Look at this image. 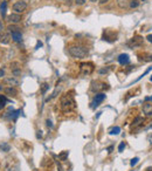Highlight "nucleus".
I'll return each instance as SVG.
<instances>
[{
	"label": "nucleus",
	"instance_id": "f257e3e1",
	"mask_svg": "<svg viewBox=\"0 0 152 171\" xmlns=\"http://www.w3.org/2000/svg\"><path fill=\"white\" fill-rule=\"evenodd\" d=\"M68 52L75 59H83L88 54L87 48L81 46V45H71V46H69Z\"/></svg>",
	"mask_w": 152,
	"mask_h": 171
},
{
	"label": "nucleus",
	"instance_id": "f03ea898",
	"mask_svg": "<svg viewBox=\"0 0 152 171\" xmlns=\"http://www.w3.org/2000/svg\"><path fill=\"white\" fill-rule=\"evenodd\" d=\"M75 108V102L71 97L67 94V95H63L61 97V109L63 110V113H69L70 110Z\"/></svg>",
	"mask_w": 152,
	"mask_h": 171
},
{
	"label": "nucleus",
	"instance_id": "7ed1b4c3",
	"mask_svg": "<svg viewBox=\"0 0 152 171\" xmlns=\"http://www.w3.org/2000/svg\"><path fill=\"white\" fill-rule=\"evenodd\" d=\"M80 70L82 75H90L94 71V65L91 62H83L80 65Z\"/></svg>",
	"mask_w": 152,
	"mask_h": 171
},
{
	"label": "nucleus",
	"instance_id": "20e7f679",
	"mask_svg": "<svg viewBox=\"0 0 152 171\" xmlns=\"http://www.w3.org/2000/svg\"><path fill=\"white\" fill-rule=\"evenodd\" d=\"M143 42H144V39L142 38V36L136 35V36H133L132 39H130V41L128 42V46H129L130 48H136V47L143 46Z\"/></svg>",
	"mask_w": 152,
	"mask_h": 171
},
{
	"label": "nucleus",
	"instance_id": "39448f33",
	"mask_svg": "<svg viewBox=\"0 0 152 171\" xmlns=\"http://www.w3.org/2000/svg\"><path fill=\"white\" fill-rule=\"evenodd\" d=\"M104 99H105V94H104V93H98V94H96L95 97H94V100H93V102H91V108L95 109L96 107H98L101 103L104 101Z\"/></svg>",
	"mask_w": 152,
	"mask_h": 171
},
{
	"label": "nucleus",
	"instance_id": "423d86ee",
	"mask_svg": "<svg viewBox=\"0 0 152 171\" xmlns=\"http://www.w3.org/2000/svg\"><path fill=\"white\" fill-rule=\"evenodd\" d=\"M27 8V4L23 1V0H19V1H17L14 5H13V9L17 12L18 14L22 13V12H25Z\"/></svg>",
	"mask_w": 152,
	"mask_h": 171
},
{
	"label": "nucleus",
	"instance_id": "0eeeda50",
	"mask_svg": "<svg viewBox=\"0 0 152 171\" xmlns=\"http://www.w3.org/2000/svg\"><path fill=\"white\" fill-rule=\"evenodd\" d=\"M105 88H108V87L104 82H99V81H93L91 82V90L93 92H99V90H103Z\"/></svg>",
	"mask_w": 152,
	"mask_h": 171
},
{
	"label": "nucleus",
	"instance_id": "6e6552de",
	"mask_svg": "<svg viewBox=\"0 0 152 171\" xmlns=\"http://www.w3.org/2000/svg\"><path fill=\"white\" fill-rule=\"evenodd\" d=\"M117 35L113 33V32H111V31H109V29H107L105 32H104V34H103V40H105V41H109V42H113V41H116L117 39Z\"/></svg>",
	"mask_w": 152,
	"mask_h": 171
},
{
	"label": "nucleus",
	"instance_id": "1a4fd4ad",
	"mask_svg": "<svg viewBox=\"0 0 152 171\" xmlns=\"http://www.w3.org/2000/svg\"><path fill=\"white\" fill-rule=\"evenodd\" d=\"M11 70H12V74L14 76H18L21 74V67L19 62H12L11 63Z\"/></svg>",
	"mask_w": 152,
	"mask_h": 171
},
{
	"label": "nucleus",
	"instance_id": "9d476101",
	"mask_svg": "<svg viewBox=\"0 0 152 171\" xmlns=\"http://www.w3.org/2000/svg\"><path fill=\"white\" fill-rule=\"evenodd\" d=\"M7 21L12 22V23H18V22L21 21V15L18 14V13H12L7 17Z\"/></svg>",
	"mask_w": 152,
	"mask_h": 171
},
{
	"label": "nucleus",
	"instance_id": "9b49d317",
	"mask_svg": "<svg viewBox=\"0 0 152 171\" xmlns=\"http://www.w3.org/2000/svg\"><path fill=\"white\" fill-rule=\"evenodd\" d=\"M143 113L146 117H152V103H144L143 104Z\"/></svg>",
	"mask_w": 152,
	"mask_h": 171
},
{
	"label": "nucleus",
	"instance_id": "f8f14e48",
	"mask_svg": "<svg viewBox=\"0 0 152 171\" xmlns=\"http://www.w3.org/2000/svg\"><path fill=\"white\" fill-rule=\"evenodd\" d=\"M4 92H5V94L7 95V96H17L18 95V90L14 88V87H12V85H8V87H6V88H4Z\"/></svg>",
	"mask_w": 152,
	"mask_h": 171
},
{
	"label": "nucleus",
	"instance_id": "ddd939ff",
	"mask_svg": "<svg viewBox=\"0 0 152 171\" xmlns=\"http://www.w3.org/2000/svg\"><path fill=\"white\" fill-rule=\"evenodd\" d=\"M118 62L122 65V66H125V65H128L130 62V57L128 54H121L118 56Z\"/></svg>",
	"mask_w": 152,
	"mask_h": 171
},
{
	"label": "nucleus",
	"instance_id": "4468645a",
	"mask_svg": "<svg viewBox=\"0 0 152 171\" xmlns=\"http://www.w3.org/2000/svg\"><path fill=\"white\" fill-rule=\"evenodd\" d=\"M9 40H11V36H9L8 33H1L0 34V42H1L3 45H8Z\"/></svg>",
	"mask_w": 152,
	"mask_h": 171
},
{
	"label": "nucleus",
	"instance_id": "2eb2a0df",
	"mask_svg": "<svg viewBox=\"0 0 152 171\" xmlns=\"http://www.w3.org/2000/svg\"><path fill=\"white\" fill-rule=\"evenodd\" d=\"M139 60L143 61V62H151L152 61V54H147V53L141 54L139 55Z\"/></svg>",
	"mask_w": 152,
	"mask_h": 171
},
{
	"label": "nucleus",
	"instance_id": "dca6fc26",
	"mask_svg": "<svg viewBox=\"0 0 152 171\" xmlns=\"http://www.w3.org/2000/svg\"><path fill=\"white\" fill-rule=\"evenodd\" d=\"M12 39H13V41L15 42H21L22 41V34L21 32H14V33H12Z\"/></svg>",
	"mask_w": 152,
	"mask_h": 171
},
{
	"label": "nucleus",
	"instance_id": "f3484780",
	"mask_svg": "<svg viewBox=\"0 0 152 171\" xmlns=\"http://www.w3.org/2000/svg\"><path fill=\"white\" fill-rule=\"evenodd\" d=\"M5 83H7L8 85H12V87H14V85L19 84V81L15 77H6L5 79Z\"/></svg>",
	"mask_w": 152,
	"mask_h": 171
},
{
	"label": "nucleus",
	"instance_id": "a211bd4d",
	"mask_svg": "<svg viewBox=\"0 0 152 171\" xmlns=\"http://www.w3.org/2000/svg\"><path fill=\"white\" fill-rule=\"evenodd\" d=\"M143 122H144V118L142 116H138L133 120V123H132V128H137L139 126H142L143 124Z\"/></svg>",
	"mask_w": 152,
	"mask_h": 171
},
{
	"label": "nucleus",
	"instance_id": "6ab92c4d",
	"mask_svg": "<svg viewBox=\"0 0 152 171\" xmlns=\"http://www.w3.org/2000/svg\"><path fill=\"white\" fill-rule=\"evenodd\" d=\"M6 8H7V3L3 1L0 4V14L3 15V18H5V15H6Z\"/></svg>",
	"mask_w": 152,
	"mask_h": 171
},
{
	"label": "nucleus",
	"instance_id": "aec40b11",
	"mask_svg": "<svg viewBox=\"0 0 152 171\" xmlns=\"http://www.w3.org/2000/svg\"><path fill=\"white\" fill-rule=\"evenodd\" d=\"M130 1H131V0H117L118 6H119L121 8L129 7V5H130Z\"/></svg>",
	"mask_w": 152,
	"mask_h": 171
},
{
	"label": "nucleus",
	"instance_id": "412c9836",
	"mask_svg": "<svg viewBox=\"0 0 152 171\" xmlns=\"http://www.w3.org/2000/svg\"><path fill=\"white\" fill-rule=\"evenodd\" d=\"M0 149H1L3 151H5V152H7V151H9V150H11V146H9V144H7V143L3 142L1 144H0Z\"/></svg>",
	"mask_w": 152,
	"mask_h": 171
},
{
	"label": "nucleus",
	"instance_id": "4be33fe9",
	"mask_svg": "<svg viewBox=\"0 0 152 171\" xmlns=\"http://www.w3.org/2000/svg\"><path fill=\"white\" fill-rule=\"evenodd\" d=\"M6 102H7L6 96H4V95H0V110H1V109L5 107Z\"/></svg>",
	"mask_w": 152,
	"mask_h": 171
},
{
	"label": "nucleus",
	"instance_id": "5701e85b",
	"mask_svg": "<svg viewBox=\"0 0 152 171\" xmlns=\"http://www.w3.org/2000/svg\"><path fill=\"white\" fill-rule=\"evenodd\" d=\"M119 132H121V128H119V127H113V128L110 129V131H109L110 135H118Z\"/></svg>",
	"mask_w": 152,
	"mask_h": 171
},
{
	"label": "nucleus",
	"instance_id": "b1692460",
	"mask_svg": "<svg viewBox=\"0 0 152 171\" xmlns=\"http://www.w3.org/2000/svg\"><path fill=\"white\" fill-rule=\"evenodd\" d=\"M151 69H152V66H151V67H149V69H146V70H145V73H144V74H142V75H141V76H139V77H138L137 80H135V81H133V83H136V82H138L139 80H142V79H143V77H144V76H145L146 74H149V73H150V70H151ZM133 83H131V84H133ZM131 84H130V85H131Z\"/></svg>",
	"mask_w": 152,
	"mask_h": 171
},
{
	"label": "nucleus",
	"instance_id": "393cba45",
	"mask_svg": "<svg viewBox=\"0 0 152 171\" xmlns=\"http://www.w3.org/2000/svg\"><path fill=\"white\" fill-rule=\"evenodd\" d=\"M68 155H69L68 151H63V152H61V154L59 155V158H60L61 161H66V160H67V157H68Z\"/></svg>",
	"mask_w": 152,
	"mask_h": 171
},
{
	"label": "nucleus",
	"instance_id": "a878e982",
	"mask_svg": "<svg viewBox=\"0 0 152 171\" xmlns=\"http://www.w3.org/2000/svg\"><path fill=\"white\" fill-rule=\"evenodd\" d=\"M48 89H49V84H48V83L45 82V83L41 84V93H42V94H46V92H47Z\"/></svg>",
	"mask_w": 152,
	"mask_h": 171
},
{
	"label": "nucleus",
	"instance_id": "bb28decb",
	"mask_svg": "<svg viewBox=\"0 0 152 171\" xmlns=\"http://www.w3.org/2000/svg\"><path fill=\"white\" fill-rule=\"evenodd\" d=\"M138 6H139V1H138V0H131V1H130V5H129L130 8H136Z\"/></svg>",
	"mask_w": 152,
	"mask_h": 171
},
{
	"label": "nucleus",
	"instance_id": "cd10ccee",
	"mask_svg": "<svg viewBox=\"0 0 152 171\" xmlns=\"http://www.w3.org/2000/svg\"><path fill=\"white\" fill-rule=\"evenodd\" d=\"M7 29H8L11 33H14V32H19V31H20V28L17 27V26H8Z\"/></svg>",
	"mask_w": 152,
	"mask_h": 171
},
{
	"label": "nucleus",
	"instance_id": "c85d7f7f",
	"mask_svg": "<svg viewBox=\"0 0 152 171\" xmlns=\"http://www.w3.org/2000/svg\"><path fill=\"white\" fill-rule=\"evenodd\" d=\"M139 162V158L138 157H135V158H132V160H131V162H130V165L133 168L135 165H137V163Z\"/></svg>",
	"mask_w": 152,
	"mask_h": 171
},
{
	"label": "nucleus",
	"instance_id": "c756f323",
	"mask_svg": "<svg viewBox=\"0 0 152 171\" xmlns=\"http://www.w3.org/2000/svg\"><path fill=\"white\" fill-rule=\"evenodd\" d=\"M125 146H126L125 142H121V144H119V146H118V151H119V152H123V150L125 149Z\"/></svg>",
	"mask_w": 152,
	"mask_h": 171
},
{
	"label": "nucleus",
	"instance_id": "7c9ffc66",
	"mask_svg": "<svg viewBox=\"0 0 152 171\" xmlns=\"http://www.w3.org/2000/svg\"><path fill=\"white\" fill-rule=\"evenodd\" d=\"M99 74H107V73H109V68H102L98 70Z\"/></svg>",
	"mask_w": 152,
	"mask_h": 171
},
{
	"label": "nucleus",
	"instance_id": "2f4dec72",
	"mask_svg": "<svg viewBox=\"0 0 152 171\" xmlns=\"http://www.w3.org/2000/svg\"><path fill=\"white\" fill-rule=\"evenodd\" d=\"M74 1H75L76 5H83V4L87 1V0H74Z\"/></svg>",
	"mask_w": 152,
	"mask_h": 171
},
{
	"label": "nucleus",
	"instance_id": "473e14b6",
	"mask_svg": "<svg viewBox=\"0 0 152 171\" xmlns=\"http://www.w3.org/2000/svg\"><path fill=\"white\" fill-rule=\"evenodd\" d=\"M40 47H42V42H41V41H37V43H36V46H35V49H39Z\"/></svg>",
	"mask_w": 152,
	"mask_h": 171
},
{
	"label": "nucleus",
	"instance_id": "72a5a7b5",
	"mask_svg": "<svg viewBox=\"0 0 152 171\" xmlns=\"http://www.w3.org/2000/svg\"><path fill=\"white\" fill-rule=\"evenodd\" d=\"M63 1H65V4L68 6H71V4H73V0H63Z\"/></svg>",
	"mask_w": 152,
	"mask_h": 171
},
{
	"label": "nucleus",
	"instance_id": "f704fd0d",
	"mask_svg": "<svg viewBox=\"0 0 152 171\" xmlns=\"http://www.w3.org/2000/svg\"><path fill=\"white\" fill-rule=\"evenodd\" d=\"M146 39H147L149 42H152V34H149V35L146 36Z\"/></svg>",
	"mask_w": 152,
	"mask_h": 171
},
{
	"label": "nucleus",
	"instance_id": "c9c22d12",
	"mask_svg": "<svg viewBox=\"0 0 152 171\" xmlns=\"http://www.w3.org/2000/svg\"><path fill=\"white\" fill-rule=\"evenodd\" d=\"M47 126H48V127H50V128H53V124H52V122H50L49 120L47 121Z\"/></svg>",
	"mask_w": 152,
	"mask_h": 171
},
{
	"label": "nucleus",
	"instance_id": "e433bc0d",
	"mask_svg": "<svg viewBox=\"0 0 152 171\" xmlns=\"http://www.w3.org/2000/svg\"><path fill=\"white\" fill-rule=\"evenodd\" d=\"M109 0H99V4L101 5H103V4H105V3H108Z\"/></svg>",
	"mask_w": 152,
	"mask_h": 171
},
{
	"label": "nucleus",
	"instance_id": "4c0bfd02",
	"mask_svg": "<svg viewBox=\"0 0 152 171\" xmlns=\"http://www.w3.org/2000/svg\"><path fill=\"white\" fill-rule=\"evenodd\" d=\"M4 75H5V71L3 69H0V77H3Z\"/></svg>",
	"mask_w": 152,
	"mask_h": 171
},
{
	"label": "nucleus",
	"instance_id": "58836bf2",
	"mask_svg": "<svg viewBox=\"0 0 152 171\" xmlns=\"http://www.w3.org/2000/svg\"><path fill=\"white\" fill-rule=\"evenodd\" d=\"M1 90H4V85H3L1 82H0V92H1Z\"/></svg>",
	"mask_w": 152,
	"mask_h": 171
},
{
	"label": "nucleus",
	"instance_id": "ea45409f",
	"mask_svg": "<svg viewBox=\"0 0 152 171\" xmlns=\"http://www.w3.org/2000/svg\"><path fill=\"white\" fill-rule=\"evenodd\" d=\"M57 171H63V169H62V166H61V165H59V166H57Z\"/></svg>",
	"mask_w": 152,
	"mask_h": 171
},
{
	"label": "nucleus",
	"instance_id": "a19ab883",
	"mask_svg": "<svg viewBox=\"0 0 152 171\" xmlns=\"http://www.w3.org/2000/svg\"><path fill=\"white\" fill-rule=\"evenodd\" d=\"M1 29H3V22L0 21V32H1Z\"/></svg>",
	"mask_w": 152,
	"mask_h": 171
},
{
	"label": "nucleus",
	"instance_id": "79ce46f5",
	"mask_svg": "<svg viewBox=\"0 0 152 171\" xmlns=\"http://www.w3.org/2000/svg\"><path fill=\"white\" fill-rule=\"evenodd\" d=\"M146 100H150V101H152V96H151V97H146Z\"/></svg>",
	"mask_w": 152,
	"mask_h": 171
},
{
	"label": "nucleus",
	"instance_id": "37998d69",
	"mask_svg": "<svg viewBox=\"0 0 152 171\" xmlns=\"http://www.w3.org/2000/svg\"><path fill=\"white\" fill-rule=\"evenodd\" d=\"M89 1H91V3H96L97 0H89Z\"/></svg>",
	"mask_w": 152,
	"mask_h": 171
},
{
	"label": "nucleus",
	"instance_id": "c03bdc74",
	"mask_svg": "<svg viewBox=\"0 0 152 171\" xmlns=\"http://www.w3.org/2000/svg\"><path fill=\"white\" fill-rule=\"evenodd\" d=\"M150 81H151V82H152V75H151V77H150Z\"/></svg>",
	"mask_w": 152,
	"mask_h": 171
},
{
	"label": "nucleus",
	"instance_id": "a18cd8bd",
	"mask_svg": "<svg viewBox=\"0 0 152 171\" xmlns=\"http://www.w3.org/2000/svg\"><path fill=\"white\" fill-rule=\"evenodd\" d=\"M142 1H145V0H142Z\"/></svg>",
	"mask_w": 152,
	"mask_h": 171
},
{
	"label": "nucleus",
	"instance_id": "49530a36",
	"mask_svg": "<svg viewBox=\"0 0 152 171\" xmlns=\"http://www.w3.org/2000/svg\"><path fill=\"white\" fill-rule=\"evenodd\" d=\"M132 171H133V170H132Z\"/></svg>",
	"mask_w": 152,
	"mask_h": 171
}]
</instances>
